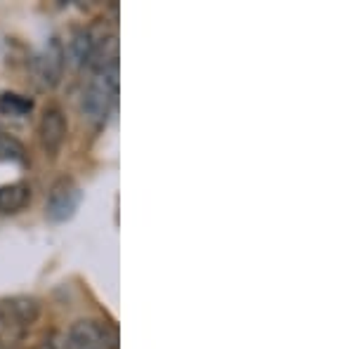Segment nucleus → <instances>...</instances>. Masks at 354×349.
<instances>
[{
  "instance_id": "1",
  "label": "nucleus",
  "mask_w": 354,
  "mask_h": 349,
  "mask_svg": "<svg viewBox=\"0 0 354 349\" xmlns=\"http://www.w3.org/2000/svg\"><path fill=\"white\" fill-rule=\"evenodd\" d=\"M118 95V64L93 68L88 85L83 88L81 97V111L88 121L104 123L109 116L113 102Z\"/></svg>"
},
{
  "instance_id": "2",
  "label": "nucleus",
  "mask_w": 354,
  "mask_h": 349,
  "mask_svg": "<svg viewBox=\"0 0 354 349\" xmlns=\"http://www.w3.org/2000/svg\"><path fill=\"white\" fill-rule=\"evenodd\" d=\"M66 349H118V333L100 319H81L68 328Z\"/></svg>"
},
{
  "instance_id": "3",
  "label": "nucleus",
  "mask_w": 354,
  "mask_h": 349,
  "mask_svg": "<svg viewBox=\"0 0 354 349\" xmlns=\"http://www.w3.org/2000/svg\"><path fill=\"white\" fill-rule=\"evenodd\" d=\"M81 187L73 177H59L53 187H50L48 201H45V215L53 222H66L76 215L78 205H81Z\"/></svg>"
},
{
  "instance_id": "4",
  "label": "nucleus",
  "mask_w": 354,
  "mask_h": 349,
  "mask_svg": "<svg viewBox=\"0 0 354 349\" xmlns=\"http://www.w3.org/2000/svg\"><path fill=\"white\" fill-rule=\"evenodd\" d=\"M66 64V53L59 41H50L33 59V76L43 88H55L62 81Z\"/></svg>"
},
{
  "instance_id": "5",
  "label": "nucleus",
  "mask_w": 354,
  "mask_h": 349,
  "mask_svg": "<svg viewBox=\"0 0 354 349\" xmlns=\"http://www.w3.org/2000/svg\"><path fill=\"white\" fill-rule=\"evenodd\" d=\"M38 305L28 297H12V300L0 302V330L21 333L36 321Z\"/></svg>"
},
{
  "instance_id": "6",
  "label": "nucleus",
  "mask_w": 354,
  "mask_h": 349,
  "mask_svg": "<svg viewBox=\"0 0 354 349\" xmlns=\"http://www.w3.org/2000/svg\"><path fill=\"white\" fill-rule=\"evenodd\" d=\"M41 144L50 156H55L57 151L64 144V137H66V118L64 113L59 111L57 106L45 109L43 118H41Z\"/></svg>"
},
{
  "instance_id": "7",
  "label": "nucleus",
  "mask_w": 354,
  "mask_h": 349,
  "mask_svg": "<svg viewBox=\"0 0 354 349\" xmlns=\"http://www.w3.org/2000/svg\"><path fill=\"white\" fill-rule=\"evenodd\" d=\"M31 201V187L26 182H12V185L0 187V213L15 215L24 210Z\"/></svg>"
},
{
  "instance_id": "8",
  "label": "nucleus",
  "mask_w": 354,
  "mask_h": 349,
  "mask_svg": "<svg viewBox=\"0 0 354 349\" xmlns=\"http://www.w3.org/2000/svg\"><path fill=\"white\" fill-rule=\"evenodd\" d=\"M33 111V100L19 93H3L0 95V113L10 118H24Z\"/></svg>"
},
{
  "instance_id": "9",
  "label": "nucleus",
  "mask_w": 354,
  "mask_h": 349,
  "mask_svg": "<svg viewBox=\"0 0 354 349\" xmlns=\"http://www.w3.org/2000/svg\"><path fill=\"white\" fill-rule=\"evenodd\" d=\"M0 158H12V161H24V149L12 137L0 133Z\"/></svg>"
}]
</instances>
